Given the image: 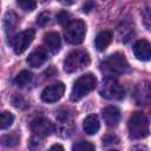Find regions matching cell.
<instances>
[{
    "label": "cell",
    "instance_id": "cell-29",
    "mask_svg": "<svg viewBox=\"0 0 151 151\" xmlns=\"http://www.w3.org/2000/svg\"><path fill=\"white\" fill-rule=\"evenodd\" d=\"M50 150H64V147L61 146V145H58V144H55V145H52L51 147H50Z\"/></svg>",
    "mask_w": 151,
    "mask_h": 151
},
{
    "label": "cell",
    "instance_id": "cell-25",
    "mask_svg": "<svg viewBox=\"0 0 151 151\" xmlns=\"http://www.w3.org/2000/svg\"><path fill=\"white\" fill-rule=\"evenodd\" d=\"M37 22H38L40 26H45V25H47V24L50 22V14L46 13V12L41 13V14L38 17V19H37Z\"/></svg>",
    "mask_w": 151,
    "mask_h": 151
},
{
    "label": "cell",
    "instance_id": "cell-19",
    "mask_svg": "<svg viewBox=\"0 0 151 151\" xmlns=\"http://www.w3.org/2000/svg\"><path fill=\"white\" fill-rule=\"evenodd\" d=\"M19 143V134L18 133H11L1 137V144L7 147H13Z\"/></svg>",
    "mask_w": 151,
    "mask_h": 151
},
{
    "label": "cell",
    "instance_id": "cell-22",
    "mask_svg": "<svg viewBox=\"0 0 151 151\" xmlns=\"http://www.w3.org/2000/svg\"><path fill=\"white\" fill-rule=\"evenodd\" d=\"M17 4L19 5V7L21 9H24L26 12H32L37 7L35 0H17Z\"/></svg>",
    "mask_w": 151,
    "mask_h": 151
},
{
    "label": "cell",
    "instance_id": "cell-21",
    "mask_svg": "<svg viewBox=\"0 0 151 151\" xmlns=\"http://www.w3.org/2000/svg\"><path fill=\"white\" fill-rule=\"evenodd\" d=\"M72 150H74V151H92V150H94V145L90 142L81 140V142L73 144Z\"/></svg>",
    "mask_w": 151,
    "mask_h": 151
},
{
    "label": "cell",
    "instance_id": "cell-10",
    "mask_svg": "<svg viewBox=\"0 0 151 151\" xmlns=\"http://www.w3.org/2000/svg\"><path fill=\"white\" fill-rule=\"evenodd\" d=\"M133 54L138 60L142 61L151 60V44L144 39L138 40L133 45Z\"/></svg>",
    "mask_w": 151,
    "mask_h": 151
},
{
    "label": "cell",
    "instance_id": "cell-9",
    "mask_svg": "<svg viewBox=\"0 0 151 151\" xmlns=\"http://www.w3.org/2000/svg\"><path fill=\"white\" fill-rule=\"evenodd\" d=\"M65 92V85L63 83H55L51 86H47L41 92V99L45 103H55L58 101Z\"/></svg>",
    "mask_w": 151,
    "mask_h": 151
},
{
    "label": "cell",
    "instance_id": "cell-24",
    "mask_svg": "<svg viewBox=\"0 0 151 151\" xmlns=\"http://www.w3.org/2000/svg\"><path fill=\"white\" fill-rule=\"evenodd\" d=\"M143 24L146 29L151 31V7L146 8L143 12Z\"/></svg>",
    "mask_w": 151,
    "mask_h": 151
},
{
    "label": "cell",
    "instance_id": "cell-12",
    "mask_svg": "<svg viewBox=\"0 0 151 151\" xmlns=\"http://www.w3.org/2000/svg\"><path fill=\"white\" fill-rule=\"evenodd\" d=\"M101 116L106 125L109 126H117L120 120V112L114 106H107L101 110Z\"/></svg>",
    "mask_w": 151,
    "mask_h": 151
},
{
    "label": "cell",
    "instance_id": "cell-26",
    "mask_svg": "<svg viewBox=\"0 0 151 151\" xmlns=\"http://www.w3.org/2000/svg\"><path fill=\"white\" fill-rule=\"evenodd\" d=\"M94 7H96V4H94L92 0H87V1H85V4L83 5V12H84V13H90Z\"/></svg>",
    "mask_w": 151,
    "mask_h": 151
},
{
    "label": "cell",
    "instance_id": "cell-3",
    "mask_svg": "<svg viewBox=\"0 0 151 151\" xmlns=\"http://www.w3.org/2000/svg\"><path fill=\"white\" fill-rule=\"evenodd\" d=\"M129 134L133 139H142L149 134V120L142 112H134L127 123Z\"/></svg>",
    "mask_w": 151,
    "mask_h": 151
},
{
    "label": "cell",
    "instance_id": "cell-13",
    "mask_svg": "<svg viewBox=\"0 0 151 151\" xmlns=\"http://www.w3.org/2000/svg\"><path fill=\"white\" fill-rule=\"evenodd\" d=\"M44 44L46 48L52 53H58L61 47V40L57 32H48L44 37Z\"/></svg>",
    "mask_w": 151,
    "mask_h": 151
},
{
    "label": "cell",
    "instance_id": "cell-17",
    "mask_svg": "<svg viewBox=\"0 0 151 151\" xmlns=\"http://www.w3.org/2000/svg\"><path fill=\"white\" fill-rule=\"evenodd\" d=\"M4 25H5V31L7 34H9L11 32H13L18 25V18L17 15L13 13V12H7L6 15H5V21H4Z\"/></svg>",
    "mask_w": 151,
    "mask_h": 151
},
{
    "label": "cell",
    "instance_id": "cell-28",
    "mask_svg": "<svg viewBox=\"0 0 151 151\" xmlns=\"http://www.w3.org/2000/svg\"><path fill=\"white\" fill-rule=\"evenodd\" d=\"M61 5H64V6H70V5H73L77 0H58Z\"/></svg>",
    "mask_w": 151,
    "mask_h": 151
},
{
    "label": "cell",
    "instance_id": "cell-4",
    "mask_svg": "<svg viewBox=\"0 0 151 151\" xmlns=\"http://www.w3.org/2000/svg\"><path fill=\"white\" fill-rule=\"evenodd\" d=\"M90 65V55L84 50L71 51L64 60V70L67 73L77 72Z\"/></svg>",
    "mask_w": 151,
    "mask_h": 151
},
{
    "label": "cell",
    "instance_id": "cell-7",
    "mask_svg": "<svg viewBox=\"0 0 151 151\" xmlns=\"http://www.w3.org/2000/svg\"><path fill=\"white\" fill-rule=\"evenodd\" d=\"M33 39H34V31L33 29H26V31L18 33L17 35H14V38L11 41L12 47L14 50V53L21 54L22 52H25L26 48L33 41Z\"/></svg>",
    "mask_w": 151,
    "mask_h": 151
},
{
    "label": "cell",
    "instance_id": "cell-18",
    "mask_svg": "<svg viewBox=\"0 0 151 151\" xmlns=\"http://www.w3.org/2000/svg\"><path fill=\"white\" fill-rule=\"evenodd\" d=\"M31 80H32V74H31L28 71L24 70V71H21V72L18 73V76H17L15 79H14V83H15L17 86L24 87V86H26L27 84H29Z\"/></svg>",
    "mask_w": 151,
    "mask_h": 151
},
{
    "label": "cell",
    "instance_id": "cell-8",
    "mask_svg": "<svg viewBox=\"0 0 151 151\" xmlns=\"http://www.w3.org/2000/svg\"><path fill=\"white\" fill-rule=\"evenodd\" d=\"M31 131L37 138H45L54 131V125L47 118L40 117L31 123Z\"/></svg>",
    "mask_w": 151,
    "mask_h": 151
},
{
    "label": "cell",
    "instance_id": "cell-2",
    "mask_svg": "<svg viewBox=\"0 0 151 151\" xmlns=\"http://www.w3.org/2000/svg\"><path fill=\"white\" fill-rule=\"evenodd\" d=\"M96 85H97V78L92 73H86V74L79 77L73 84L71 97H70L71 100L72 101L80 100L84 96H86L87 93L93 91Z\"/></svg>",
    "mask_w": 151,
    "mask_h": 151
},
{
    "label": "cell",
    "instance_id": "cell-11",
    "mask_svg": "<svg viewBox=\"0 0 151 151\" xmlns=\"http://www.w3.org/2000/svg\"><path fill=\"white\" fill-rule=\"evenodd\" d=\"M134 99L137 105H146L151 100V83L144 81L136 87Z\"/></svg>",
    "mask_w": 151,
    "mask_h": 151
},
{
    "label": "cell",
    "instance_id": "cell-20",
    "mask_svg": "<svg viewBox=\"0 0 151 151\" xmlns=\"http://www.w3.org/2000/svg\"><path fill=\"white\" fill-rule=\"evenodd\" d=\"M14 122V116L8 112V111H5L1 113V123H0V127L1 130H6L8 129Z\"/></svg>",
    "mask_w": 151,
    "mask_h": 151
},
{
    "label": "cell",
    "instance_id": "cell-23",
    "mask_svg": "<svg viewBox=\"0 0 151 151\" xmlns=\"http://www.w3.org/2000/svg\"><path fill=\"white\" fill-rule=\"evenodd\" d=\"M70 19H71V15H70V13H67L66 11H61V12L58 13V15H57L58 22H59L60 25H63V26H67V25L71 22Z\"/></svg>",
    "mask_w": 151,
    "mask_h": 151
},
{
    "label": "cell",
    "instance_id": "cell-5",
    "mask_svg": "<svg viewBox=\"0 0 151 151\" xmlns=\"http://www.w3.org/2000/svg\"><path fill=\"white\" fill-rule=\"evenodd\" d=\"M99 93L109 100H122L124 98V88L113 77H106L103 80Z\"/></svg>",
    "mask_w": 151,
    "mask_h": 151
},
{
    "label": "cell",
    "instance_id": "cell-16",
    "mask_svg": "<svg viewBox=\"0 0 151 151\" xmlns=\"http://www.w3.org/2000/svg\"><path fill=\"white\" fill-rule=\"evenodd\" d=\"M112 41V33L110 31L99 32L94 39V46L98 51H105Z\"/></svg>",
    "mask_w": 151,
    "mask_h": 151
},
{
    "label": "cell",
    "instance_id": "cell-6",
    "mask_svg": "<svg viewBox=\"0 0 151 151\" xmlns=\"http://www.w3.org/2000/svg\"><path fill=\"white\" fill-rule=\"evenodd\" d=\"M85 33H86V25L83 20H73L71 21L66 27H65V40L68 44L72 45H78L80 44L84 38H85Z\"/></svg>",
    "mask_w": 151,
    "mask_h": 151
},
{
    "label": "cell",
    "instance_id": "cell-14",
    "mask_svg": "<svg viewBox=\"0 0 151 151\" xmlns=\"http://www.w3.org/2000/svg\"><path fill=\"white\" fill-rule=\"evenodd\" d=\"M46 60H47V53L44 48H37V50L32 51L27 58L28 65L31 67H34V68L44 65Z\"/></svg>",
    "mask_w": 151,
    "mask_h": 151
},
{
    "label": "cell",
    "instance_id": "cell-30",
    "mask_svg": "<svg viewBox=\"0 0 151 151\" xmlns=\"http://www.w3.org/2000/svg\"><path fill=\"white\" fill-rule=\"evenodd\" d=\"M41 1H46V0H41Z\"/></svg>",
    "mask_w": 151,
    "mask_h": 151
},
{
    "label": "cell",
    "instance_id": "cell-1",
    "mask_svg": "<svg viewBox=\"0 0 151 151\" xmlns=\"http://www.w3.org/2000/svg\"><path fill=\"white\" fill-rule=\"evenodd\" d=\"M100 70L106 74V77H116L129 71V63L123 53L116 52L109 55L100 64Z\"/></svg>",
    "mask_w": 151,
    "mask_h": 151
},
{
    "label": "cell",
    "instance_id": "cell-15",
    "mask_svg": "<svg viewBox=\"0 0 151 151\" xmlns=\"http://www.w3.org/2000/svg\"><path fill=\"white\" fill-rule=\"evenodd\" d=\"M100 123L97 114H90L84 119L83 129L87 134H96L99 131Z\"/></svg>",
    "mask_w": 151,
    "mask_h": 151
},
{
    "label": "cell",
    "instance_id": "cell-27",
    "mask_svg": "<svg viewBox=\"0 0 151 151\" xmlns=\"http://www.w3.org/2000/svg\"><path fill=\"white\" fill-rule=\"evenodd\" d=\"M116 142H118V139H117V137H114V136H106V137L103 138V143H104V144L116 143Z\"/></svg>",
    "mask_w": 151,
    "mask_h": 151
}]
</instances>
